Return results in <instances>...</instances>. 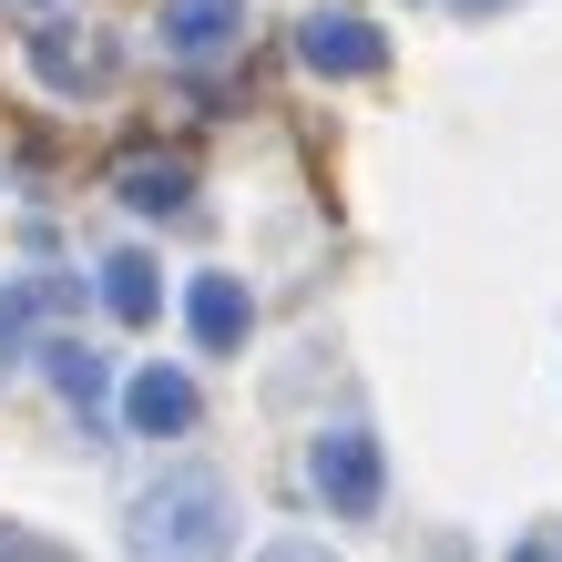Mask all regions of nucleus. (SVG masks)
I'll return each mask as SVG.
<instances>
[{
    "instance_id": "obj_4",
    "label": "nucleus",
    "mask_w": 562,
    "mask_h": 562,
    "mask_svg": "<svg viewBox=\"0 0 562 562\" xmlns=\"http://www.w3.org/2000/svg\"><path fill=\"white\" fill-rule=\"evenodd\" d=\"M296 61H307L317 82H369L389 61V42L358 11H307V21H296Z\"/></svg>"
},
{
    "instance_id": "obj_14",
    "label": "nucleus",
    "mask_w": 562,
    "mask_h": 562,
    "mask_svg": "<svg viewBox=\"0 0 562 562\" xmlns=\"http://www.w3.org/2000/svg\"><path fill=\"white\" fill-rule=\"evenodd\" d=\"M256 562H327V542H267Z\"/></svg>"
},
{
    "instance_id": "obj_7",
    "label": "nucleus",
    "mask_w": 562,
    "mask_h": 562,
    "mask_svg": "<svg viewBox=\"0 0 562 562\" xmlns=\"http://www.w3.org/2000/svg\"><path fill=\"white\" fill-rule=\"evenodd\" d=\"M123 419H134L144 440H175V429H194V379H184V369H144L134 389H123Z\"/></svg>"
},
{
    "instance_id": "obj_12",
    "label": "nucleus",
    "mask_w": 562,
    "mask_h": 562,
    "mask_svg": "<svg viewBox=\"0 0 562 562\" xmlns=\"http://www.w3.org/2000/svg\"><path fill=\"white\" fill-rule=\"evenodd\" d=\"M512 562H562V521H532V532L512 542Z\"/></svg>"
},
{
    "instance_id": "obj_6",
    "label": "nucleus",
    "mask_w": 562,
    "mask_h": 562,
    "mask_svg": "<svg viewBox=\"0 0 562 562\" xmlns=\"http://www.w3.org/2000/svg\"><path fill=\"white\" fill-rule=\"evenodd\" d=\"M246 31V0H164V52L175 61H215Z\"/></svg>"
},
{
    "instance_id": "obj_2",
    "label": "nucleus",
    "mask_w": 562,
    "mask_h": 562,
    "mask_svg": "<svg viewBox=\"0 0 562 562\" xmlns=\"http://www.w3.org/2000/svg\"><path fill=\"white\" fill-rule=\"evenodd\" d=\"M307 481H317V502L338 512V521H369V512H379V491H389L379 440H369V429H327V440L307 450Z\"/></svg>"
},
{
    "instance_id": "obj_5",
    "label": "nucleus",
    "mask_w": 562,
    "mask_h": 562,
    "mask_svg": "<svg viewBox=\"0 0 562 562\" xmlns=\"http://www.w3.org/2000/svg\"><path fill=\"white\" fill-rule=\"evenodd\" d=\"M184 327H194V348H205V358H236L246 327H256L246 277H194V286H184Z\"/></svg>"
},
{
    "instance_id": "obj_11",
    "label": "nucleus",
    "mask_w": 562,
    "mask_h": 562,
    "mask_svg": "<svg viewBox=\"0 0 562 562\" xmlns=\"http://www.w3.org/2000/svg\"><path fill=\"white\" fill-rule=\"evenodd\" d=\"M0 562H72L52 532H31V521H0Z\"/></svg>"
},
{
    "instance_id": "obj_1",
    "label": "nucleus",
    "mask_w": 562,
    "mask_h": 562,
    "mask_svg": "<svg viewBox=\"0 0 562 562\" xmlns=\"http://www.w3.org/2000/svg\"><path fill=\"white\" fill-rule=\"evenodd\" d=\"M123 542H134V562H225L236 552V491L215 471H164L134 502Z\"/></svg>"
},
{
    "instance_id": "obj_8",
    "label": "nucleus",
    "mask_w": 562,
    "mask_h": 562,
    "mask_svg": "<svg viewBox=\"0 0 562 562\" xmlns=\"http://www.w3.org/2000/svg\"><path fill=\"white\" fill-rule=\"evenodd\" d=\"M113 194L134 215H184V194H194V175L175 154H134V164H113Z\"/></svg>"
},
{
    "instance_id": "obj_3",
    "label": "nucleus",
    "mask_w": 562,
    "mask_h": 562,
    "mask_svg": "<svg viewBox=\"0 0 562 562\" xmlns=\"http://www.w3.org/2000/svg\"><path fill=\"white\" fill-rule=\"evenodd\" d=\"M31 72H42L52 92H113L123 52L103 42V31H82V21H42L31 31Z\"/></svg>"
},
{
    "instance_id": "obj_9",
    "label": "nucleus",
    "mask_w": 562,
    "mask_h": 562,
    "mask_svg": "<svg viewBox=\"0 0 562 562\" xmlns=\"http://www.w3.org/2000/svg\"><path fill=\"white\" fill-rule=\"evenodd\" d=\"M103 307H113L123 327H144V317L164 307V286H154V256H134V246H123V256H103Z\"/></svg>"
},
{
    "instance_id": "obj_13",
    "label": "nucleus",
    "mask_w": 562,
    "mask_h": 562,
    "mask_svg": "<svg viewBox=\"0 0 562 562\" xmlns=\"http://www.w3.org/2000/svg\"><path fill=\"white\" fill-rule=\"evenodd\" d=\"M21 317H31V286L0 296V369H11V348H21Z\"/></svg>"
},
{
    "instance_id": "obj_10",
    "label": "nucleus",
    "mask_w": 562,
    "mask_h": 562,
    "mask_svg": "<svg viewBox=\"0 0 562 562\" xmlns=\"http://www.w3.org/2000/svg\"><path fill=\"white\" fill-rule=\"evenodd\" d=\"M42 358H52V389H61V400H72V409H103V389H113L103 348H82V338H52Z\"/></svg>"
},
{
    "instance_id": "obj_15",
    "label": "nucleus",
    "mask_w": 562,
    "mask_h": 562,
    "mask_svg": "<svg viewBox=\"0 0 562 562\" xmlns=\"http://www.w3.org/2000/svg\"><path fill=\"white\" fill-rule=\"evenodd\" d=\"M471 11H491V0H471Z\"/></svg>"
}]
</instances>
